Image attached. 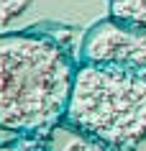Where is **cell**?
Masks as SVG:
<instances>
[{"label": "cell", "instance_id": "6da1fadb", "mask_svg": "<svg viewBox=\"0 0 146 151\" xmlns=\"http://www.w3.org/2000/svg\"><path fill=\"white\" fill-rule=\"evenodd\" d=\"M77 67L57 41L0 33V128L46 131L64 118Z\"/></svg>", "mask_w": 146, "mask_h": 151}, {"label": "cell", "instance_id": "7a4b0ae2", "mask_svg": "<svg viewBox=\"0 0 146 151\" xmlns=\"http://www.w3.org/2000/svg\"><path fill=\"white\" fill-rule=\"evenodd\" d=\"M64 118L113 149H131L146 138V74L115 64L82 62Z\"/></svg>", "mask_w": 146, "mask_h": 151}, {"label": "cell", "instance_id": "3957f363", "mask_svg": "<svg viewBox=\"0 0 146 151\" xmlns=\"http://www.w3.org/2000/svg\"><path fill=\"white\" fill-rule=\"evenodd\" d=\"M80 56L82 62L115 64L146 74V28L110 16L85 33Z\"/></svg>", "mask_w": 146, "mask_h": 151}, {"label": "cell", "instance_id": "277c9868", "mask_svg": "<svg viewBox=\"0 0 146 151\" xmlns=\"http://www.w3.org/2000/svg\"><path fill=\"white\" fill-rule=\"evenodd\" d=\"M46 149L49 151H110L113 146L105 143L103 138H97L95 133H90L85 128L69 123L67 118H62L59 123L49 128Z\"/></svg>", "mask_w": 146, "mask_h": 151}, {"label": "cell", "instance_id": "5b68a950", "mask_svg": "<svg viewBox=\"0 0 146 151\" xmlns=\"http://www.w3.org/2000/svg\"><path fill=\"white\" fill-rule=\"evenodd\" d=\"M110 16L146 28V0H108Z\"/></svg>", "mask_w": 146, "mask_h": 151}, {"label": "cell", "instance_id": "8992f818", "mask_svg": "<svg viewBox=\"0 0 146 151\" xmlns=\"http://www.w3.org/2000/svg\"><path fill=\"white\" fill-rule=\"evenodd\" d=\"M33 0H0V33H8L10 26L31 8Z\"/></svg>", "mask_w": 146, "mask_h": 151}, {"label": "cell", "instance_id": "52a82bcc", "mask_svg": "<svg viewBox=\"0 0 146 151\" xmlns=\"http://www.w3.org/2000/svg\"><path fill=\"white\" fill-rule=\"evenodd\" d=\"M0 151H23L21 146H0Z\"/></svg>", "mask_w": 146, "mask_h": 151}]
</instances>
